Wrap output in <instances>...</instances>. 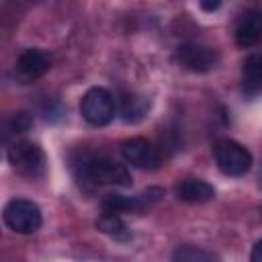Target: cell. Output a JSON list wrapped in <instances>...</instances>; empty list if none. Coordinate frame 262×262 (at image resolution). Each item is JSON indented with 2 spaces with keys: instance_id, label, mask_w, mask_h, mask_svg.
I'll return each mask as SVG.
<instances>
[{
  "instance_id": "1",
  "label": "cell",
  "mask_w": 262,
  "mask_h": 262,
  "mask_svg": "<svg viewBox=\"0 0 262 262\" xmlns=\"http://www.w3.org/2000/svg\"><path fill=\"white\" fill-rule=\"evenodd\" d=\"M78 174L82 182H90L94 186L113 184V186H131V172L104 156H88L78 164Z\"/></svg>"
},
{
  "instance_id": "2",
  "label": "cell",
  "mask_w": 262,
  "mask_h": 262,
  "mask_svg": "<svg viewBox=\"0 0 262 262\" xmlns=\"http://www.w3.org/2000/svg\"><path fill=\"white\" fill-rule=\"evenodd\" d=\"M115 111H117V104H115V98L113 94L106 90V88H100V86H94L90 88L84 96H82V102H80V113L82 117L94 125V127H104L113 121L115 117Z\"/></svg>"
},
{
  "instance_id": "3",
  "label": "cell",
  "mask_w": 262,
  "mask_h": 262,
  "mask_svg": "<svg viewBox=\"0 0 262 262\" xmlns=\"http://www.w3.org/2000/svg\"><path fill=\"white\" fill-rule=\"evenodd\" d=\"M4 223L16 233H33L41 227L43 215L37 203L27 199H12L4 207Z\"/></svg>"
},
{
  "instance_id": "4",
  "label": "cell",
  "mask_w": 262,
  "mask_h": 262,
  "mask_svg": "<svg viewBox=\"0 0 262 262\" xmlns=\"http://www.w3.org/2000/svg\"><path fill=\"white\" fill-rule=\"evenodd\" d=\"M217 168L227 176H242L252 166V154L233 139H219L213 147Z\"/></svg>"
},
{
  "instance_id": "5",
  "label": "cell",
  "mask_w": 262,
  "mask_h": 262,
  "mask_svg": "<svg viewBox=\"0 0 262 262\" xmlns=\"http://www.w3.org/2000/svg\"><path fill=\"white\" fill-rule=\"evenodd\" d=\"M8 160L12 168L29 178H37L45 172V154L43 149L33 141H18L8 147Z\"/></svg>"
},
{
  "instance_id": "6",
  "label": "cell",
  "mask_w": 262,
  "mask_h": 262,
  "mask_svg": "<svg viewBox=\"0 0 262 262\" xmlns=\"http://www.w3.org/2000/svg\"><path fill=\"white\" fill-rule=\"evenodd\" d=\"M176 59L184 70L194 74H205L217 66L219 55L213 47L199 45V43H184L176 49Z\"/></svg>"
},
{
  "instance_id": "7",
  "label": "cell",
  "mask_w": 262,
  "mask_h": 262,
  "mask_svg": "<svg viewBox=\"0 0 262 262\" xmlns=\"http://www.w3.org/2000/svg\"><path fill=\"white\" fill-rule=\"evenodd\" d=\"M121 156L127 164L139 168V170H158L162 164L160 151L143 137H133L121 143Z\"/></svg>"
},
{
  "instance_id": "8",
  "label": "cell",
  "mask_w": 262,
  "mask_h": 262,
  "mask_svg": "<svg viewBox=\"0 0 262 262\" xmlns=\"http://www.w3.org/2000/svg\"><path fill=\"white\" fill-rule=\"evenodd\" d=\"M51 68V59L43 49H25L14 66V74L20 80V84L35 82Z\"/></svg>"
},
{
  "instance_id": "9",
  "label": "cell",
  "mask_w": 262,
  "mask_h": 262,
  "mask_svg": "<svg viewBox=\"0 0 262 262\" xmlns=\"http://www.w3.org/2000/svg\"><path fill=\"white\" fill-rule=\"evenodd\" d=\"M258 41H262V8H250L237 20L235 43L239 47H252Z\"/></svg>"
},
{
  "instance_id": "10",
  "label": "cell",
  "mask_w": 262,
  "mask_h": 262,
  "mask_svg": "<svg viewBox=\"0 0 262 262\" xmlns=\"http://www.w3.org/2000/svg\"><path fill=\"white\" fill-rule=\"evenodd\" d=\"M176 196L184 203H192V205H201V203H209L215 196V188L199 178H186L180 180L176 186Z\"/></svg>"
},
{
  "instance_id": "11",
  "label": "cell",
  "mask_w": 262,
  "mask_h": 262,
  "mask_svg": "<svg viewBox=\"0 0 262 262\" xmlns=\"http://www.w3.org/2000/svg\"><path fill=\"white\" fill-rule=\"evenodd\" d=\"M121 117L125 123H137L145 117L147 108H149V102L143 98V96H137V94H123L121 96Z\"/></svg>"
},
{
  "instance_id": "12",
  "label": "cell",
  "mask_w": 262,
  "mask_h": 262,
  "mask_svg": "<svg viewBox=\"0 0 262 262\" xmlns=\"http://www.w3.org/2000/svg\"><path fill=\"white\" fill-rule=\"evenodd\" d=\"M96 227H98L102 233H106V235H111V237H115V239H121V242L131 239V231L127 229V225H125V221L121 219L119 213L102 211V215H100L98 221H96Z\"/></svg>"
},
{
  "instance_id": "13",
  "label": "cell",
  "mask_w": 262,
  "mask_h": 262,
  "mask_svg": "<svg viewBox=\"0 0 262 262\" xmlns=\"http://www.w3.org/2000/svg\"><path fill=\"white\" fill-rule=\"evenodd\" d=\"M174 260H182V262H207V260H213L215 256L211 252H205V250H199V248H192V246H184L180 250L174 252L172 256Z\"/></svg>"
},
{
  "instance_id": "14",
  "label": "cell",
  "mask_w": 262,
  "mask_h": 262,
  "mask_svg": "<svg viewBox=\"0 0 262 262\" xmlns=\"http://www.w3.org/2000/svg\"><path fill=\"white\" fill-rule=\"evenodd\" d=\"M31 125H33V119H31L29 113H16L10 119V123H8V127H10L12 133H25V131H29Z\"/></svg>"
},
{
  "instance_id": "15",
  "label": "cell",
  "mask_w": 262,
  "mask_h": 262,
  "mask_svg": "<svg viewBox=\"0 0 262 262\" xmlns=\"http://www.w3.org/2000/svg\"><path fill=\"white\" fill-rule=\"evenodd\" d=\"M199 4L205 12H215V10H219L221 0H199Z\"/></svg>"
},
{
  "instance_id": "16",
  "label": "cell",
  "mask_w": 262,
  "mask_h": 262,
  "mask_svg": "<svg viewBox=\"0 0 262 262\" xmlns=\"http://www.w3.org/2000/svg\"><path fill=\"white\" fill-rule=\"evenodd\" d=\"M252 262H262V237L252 248Z\"/></svg>"
}]
</instances>
